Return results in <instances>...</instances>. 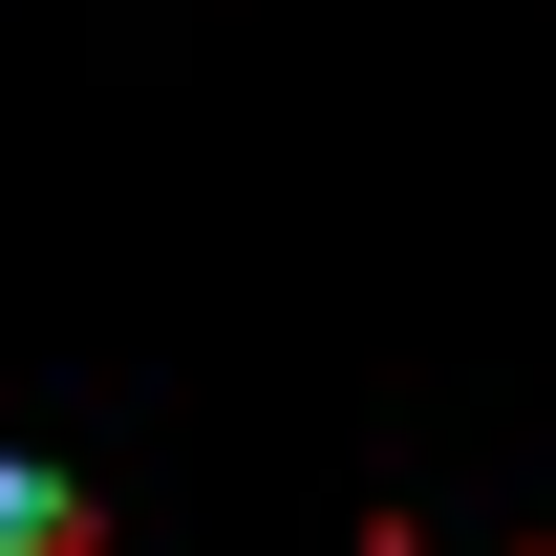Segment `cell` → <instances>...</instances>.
<instances>
[{
    "mask_svg": "<svg viewBox=\"0 0 556 556\" xmlns=\"http://www.w3.org/2000/svg\"><path fill=\"white\" fill-rule=\"evenodd\" d=\"M0 556H108V535H86V492H65V471H0Z\"/></svg>",
    "mask_w": 556,
    "mask_h": 556,
    "instance_id": "cell-1",
    "label": "cell"
}]
</instances>
